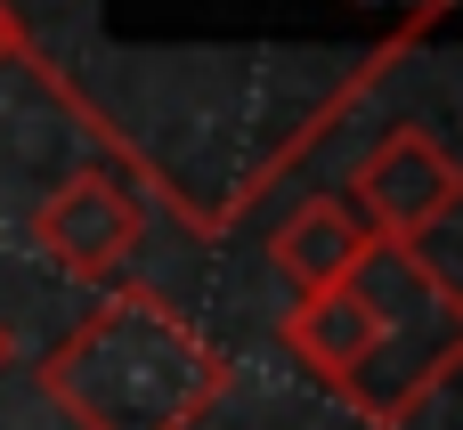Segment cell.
<instances>
[{
    "label": "cell",
    "mask_w": 463,
    "mask_h": 430,
    "mask_svg": "<svg viewBox=\"0 0 463 430\" xmlns=\"http://www.w3.org/2000/svg\"><path fill=\"white\" fill-rule=\"evenodd\" d=\"M228 382V350L171 293L146 285L106 293L41 358V390L73 430H195Z\"/></svg>",
    "instance_id": "cell-1"
},
{
    "label": "cell",
    "mask_w": 463,
    "mask_h": 430,
    "mask_svg": "<svg viewBox=\"0 0 463 430\" xmlns=\"http://www.w3.org/2000/svg\"><path fill=\"white\" fill-rule=\"evenodd\" d=\"M350 293L374 317V350L350 374L342 407H358L374 430H391L463 366V293L448 285V268L423 260V244H374L358 260Z\"/></svg>",
    "instance_id": "cell-2"
},
{
    "label": "cell",
    "mask_w": 463,
    "mask_h": 430,
    "mask_svg": "<svg viewBox=\"0 0 463 430\" xmlns=\"http://www.w3.org/2000/svg\"><path fill=\"white\" fill-rule=\"evenodd\" d=\"M456 203H463V163L415 122L391 130L350 179V211L374 228V244H423Z\"/></svg>",
    "instance_id": "cell-3"
},
{
    "label": "cell",
    "mask_w": 463,
    "mask_h": 430,
    "mask_svg": "<svg viewBox=\"0 0 463 430\" xmlns=\"http://www.w3.org/2000/svg\"><path fill=\"white\" fill-rule=\"evenodd\" d=\"M138 228H146V211L122 195L114 171H73V179H65L57 195H41V211L24 220V236H33L65 276H114V268L130 260Z\"/></svg>",
    "instance_id": "cell-4"
},
{
    "label": "cell",
    "mask_w": 463,
    "mask_h": 430,
    "mask_svg": "<svg viewBox=\"0 0 463 430\" xmlns=\"http://www.w3.org/2000/svg\"><path fill=\"white\" fill-rule=\"evenodd\" d=\"M374 252V228L350 211V195H309L269 228V260L293 293H334L358 276V260Z\"/></svg>",
    "instance_id": "cell-5"
},
{
    "label": "cell",
    "mask_w": 463,
    "mask_h": 430,
    "mask_svg": "<svg viewBox=\"0 0 463 430\" xmlns=\"http://www.w3.org/2000/svg\"><path fill=\"white\" fill-rule=\"evenodd\" d=\"M277 341H285V358H301L326 390H350V374H358L366 350H374V317H366V301H358L350 285H334V293H301V301L285 309Z\"/></svg>",
    "instance_id": "cell-6"
},
{
    "label": "cell",
    "mask_w": 463,
    "mask_h": 430,
    "mask_svg": "<svg viewBox=\"0 0 463 430\" xmlns=\"http://www.w3.org/2000/svg\"><path fill=\"white\" fill-rule=\"evenodd\" d=\"M8 57H33V33H24V16L0 0V65H8Z\"/></svg>",
    "instance_id": "cell-7"
},
{
    "label": "cell",
    "mask_w": 463,
    "mask_h": 430,
    "mask_svg": "<svg viewBox=\"0 0 463 430\" xmlns=\"http://www.w3.org/2000/svg\"><path fill=\"white\" fill-rule=\"evenodd\" d=\"M0 366H8V325H0Z\"/></svg>",
    "instance_id": "cell-8"
}]
</instances>
